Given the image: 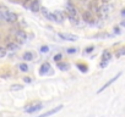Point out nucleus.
I'll use <instances>...</instances> for the list:
<instances>
[{"label":"nucleus","instance_id":"1","mask_svg":"<svg viewBox=\"0 0 125 117\" xmlns=\"http://www.w3.org/2000/svg\"><path fill=\"white\" fill-rule=\"evenodd\" d=\"M3 18L6 21V22H10V23H14V22H16V21L19 20V16L16 15L15 12H10V11H5V12H3Z\"/></svg>","mask_w":125,"mask_h":117},{"label":"nucleus","instance_id":"2","mask_svg":"<svg viewBox=\"0 0 125 117\" xmlns=\"http://www.w3.org/2000/svg\"><path fill=\"white\" fill-rule=\"evenodd\" d=\"M66 14H68V17H72V18H77L79 20V12L76 7L74 6L72 4L68 3L66 4Z\"/></svg>","mask_w":125,"mask_h":117},{"label":"nucleus","instance_id":"3","mask_svg":"<svg viewBox=\"0 0 125 117\" xmlns=\"http://www.w3.org/2000/svg\"><path fill=\"white\" fill-rule=\"evenodd\" d=\"M41 109H42V104L41 103H33V104H30V105L26 106V107H25V112L33 114V112H36V111L41 110Z\"/></svg>","mask_w":125,"mask_h":117},{"label":"nucleus","instance_id":"4","mask_svg":"<svg viewBox=\"0 0 125 117\" xmlns=\"http://www.w3.org/2000/svg\"><path fill=\"white\" fill-rule=\"evenodd\" d=\"M58 35L63 40H68V41H76L79 39L77 35L71 34V33H58Z\"/></svg>","mask_w":125,"mask_h":117},{"label":"nucleus","instance_id":"5","mask_svg":"<svg viewBox=\"0 0 125 117\" xmlns=\"http://www.w3.org/2000/svg\"><path fill=\"white\" fill-rule=\"evenodd\" d=\"M48 73H53L52 67H50V63L49 62H43L41 68H39V74L44 76V74H48Z\"/></svg>","mask_w":125,"mask_h":117},{"label":"nucleus","instance_id":"6","mask_svg":"<svg viewBox=\"0 0 125 117\" xmlns=\"http://www.w3.org/2000/svg\"><path fill=\"white\" fill-rule=\"evenodd\" d=\"M82 20L85 21V22L87 23H95V17H93V14H92L91 11H85L82 14Z\"/></svg>","mask_w":125,"mask_h":117},{"label":"nucleus","instance_id":"7","mask_svg":"<svg viewBox=\"0 0 125 117\" xmlns=\"http://www.w3.org/2000/svg\"><path fill=\"white\" fill-rule=\"evenodd\" d=\"M64 107L63 105H59L58 107H54V109H52V110H49V111H45L44 114H42V115H39L38 117H49V116H52V115H54V114H57V112H59L61 109Z\"/></svg>","mask_w":125,"mask_h":117},{"label":"nucleus","instance_id":"8","mask_svg":"<svg viewBox=\"0 0 125 117\" xmlns=\"http://www.w3.org/2000/svg\"><path fill=\"white\" fill-rule=\"evenodd\" d=\"M41 11H42V14H43V16L47 18V20H49V21H52V22H57V20H55V16H54V14H52V12H49L47 9H44V7H41Z\"/></svg>","mask_w":125,"mask_h":117},{"label":"nucleus","instance_id":"9","mask_svg":"<svg viewBox=\"0 0 125 117\" xmlns=\"http://www.w3.org/2000/svg\"><path fill=\"white\" fill-rule=\"evenodd\" d=\"M120 76H121V73H120V72H119V73L117 74V76H115V77H113L112 79H109V81H108V82H107V83L104 84V86H103V87H102V88H101V89L98 90V93H102V92H103V90H106V89H107L108 87H109V86H110V84H113V83H114V82H115V81H117V79H118L119 77H120Z\"/></svg>","mask_w":125,"mask_h":117},{"label":"nucleus","instance_id":"10","mask_svg":"<svg viewBox=\"0 0 125 117\" xmlns=\"http://www.w3.org/2000/svg\"><path fill=\"white\" fill-rule=\"evenodd\" d=\"M30 10L32 12H38V11H41V4L38 0H32V3H31V6H30Z\"/></svg>","mask_w":125,"mask_h":117},{"label":"nucleus","instance_id":"11","mask_svg":"<svg viewBox=\"0 0 125 117\" xmlns=\"http://www.w3.org/2000/svg\"><path fill=\"white\" fill-rule=\"evenodd\" d=\"M14 34H15V37H16L17 39H21V40H26V39H27L26 32L22 31V29H16V31L14 32Z\"/></svg>","mask_w":125,"mask_h":117},{"label":"nucleus","instance_id":"12","mask_svg":"<svg viewBox=\"0 0 125 117\" xmlns=\"http://www.w3.org/2000/svg\"><path fill=\"white\" fill-rule=\"evenodd\" d=\"M110 58H112L110 51H108V50H104V51H103V54H102V61H108V62H109Z\"/></svg>","mask_w":125,"mask_h":117},{"label":"nucleus","instance_id":"13","mask_svg":"<svg viewBox=\"0 0 125 117\" xmlns=\"http://www.w3.org/2000/svg\"><path fill=\"white\" fill-rule=\"evenodd\" d=\"M10 50V51H15V50H17L19 49V45L16 44V43H12V41H9V43L6 44V50Z\"/></svg>","mask_w":125,"mask_h":117},{"label":"nucleus","instance_id":"14","mask_svg":"<svg viewBox=\"0 0 125 117\" xmlns=\"http://www.w3.org/2000/svg\"><path fill=\"white\" fill-rule=\"evenodd\" d=\"M33 57L34 56H33V54H32L31 51H26L25 54L22 55V58L25 61H32V60H33Z\"/></svg>","mask_w":125,"mask_h":117},{"label":"nucleus","instance_id":"15","mask_svg":"<svg viewBox=\"0 0 125 117\" xmlns=\"http://www.w3.org/2000/svg\"><path fill=\"white\" fill-rule=\"evenodd\" d=\"M90 9H91V12H95V14H98L99 12V6L95 1L90 4Z\"/></svg>","mask_w":125,"mask_h":117},{"label":"nucleus","instance_id":"16","mask_svg":"<svg viewBox=\"0 0 125 117\" xmlns=\"http://www.w3.org/2000/svg\"><path fill=\"white\" fill-rule=\"evenodd\" d=\"M54 16H55L57 22H59V23H61L64 21V16H63V14L60 11H55V12H54Z\"/></svg>","mask_w":125,"mask_h":117},{"label":"nucleus","instance_id":"17","mask_svg":"<svg viewBox=\"0 0 125 117\" xmlns=\"http://www.w3.org/2000/svg\"><path fill=\"white\" fill-rule=\"evenodd\" d=\"M57 65H58V68H60V70L63 71H66L69 70V63H65V62H57Z\"/></svg>","mask_w":125,"mask_h":117},{"label":"nucleus","instance_id":"18","mask_svg":"<svg viewBox=\"0 0 125 117\" xmlns=\"http://www.w3.org/2000/svg\"><path fill=\"white\" fill-rule=\"evenodd\" d=\"M77 67L80 68V71L81 72H87V70H88V68H87V65H85V63H77Z\"/></svg>","mask_w":125,"mask_h":117},{"label":"nucleus","instance_id":"19","mask_svg":"<svg viewBox=\"0 0 125 117\" xmlns=\"http://www.w3.org/2000/svg\"><path fill=\"white\" fill-rule=\"evenodd\" d=\"M19 68H20L21 72H27V71H28V66H27L26 63H20Z\"/></svg>","mask_w":125,"mask_h":117},{"label":"nucleus","instance_id":"20","mask_svg":"<svg viewBox=\"0 0 125 117\" xmlns=\"http://www.w3.org/2000/svg\"><path fill=\"white\" fill-rule=\"evenodd\" d=\"M123 55H125V48H121V49H119V50L115 52V56H117V57H120V56H123Z\"/></svg>","mask_w":125,"mask_h":117},{"label":"nucleus","instance_id":"21","mask_svg":"<svg viewBox=\"0 0 125 117\" xmlns=\"http://www.w3.org/2000/svg\"><path fill=\"white\" fill-rule=\"evenodd\" d=\"M61 58H63V55L59 52V54H57V55H54V57H53V60L55 61V62H60L61 61Z\"/></svg>","mask_w":125,"mask_h":117},{"label":"nucleus","instance_id":"22","mask_svg":"<svg viewBox=\"0 0 125 117\" xmlns=\"http://www.w3.org/2000/svg\"><path fill=\"white\" fill-rule=\"evenodd\" d=\"M5 55H6V48L4 46H0V58L4 57Z\"/></svg>","mask_w":125,"mask_h":117},{"label":"nucleus","instance_id":"23","mask_svg":"<svg viewBox=\"0 0 125 117\" xmlns=\"http://www.w3.org/2000/svg\"><path fill=\"white\" fill-rule=\"evenodd\" d=\"M66 52L68 54H75V52H77V49H76V48H68Z\"/></svg>","mask_w":125,"mask_h":117},{"label":"nucleus","instance_id":"24","mask_svg":"<svg viewBox=\"0 0 125 117\" xmlns=\"http://www.w3.org/2000/svg\"><path fill=\"white\" fill-rule=\"evenodd\" d=\"M31 3H32V0H25V1H23V7H26V9H30V6H31Z\"/></svg>","mask_w":125,"mask_h":117},{"label":"nucleus","instance_id":"25","mask_svg":"<svg viewBox=\"0 0 125 117\" xmlns=\"http://www.w3.org/2000/svg\"><path fill=\"white\" fill-rule=\"evenodd\" d=\"M22 88H23V87L20 86V84H19V86H17V84H14V86H11V90H21Z\"/></svg>","mask_w":125,"mask_h":117},{"label":"nucleus","instance_id":"26","mask_svg":"<svg viewBox=\"0 0 125 117\" xmlns=\"http://www.w3.org/2000/svg\"><path fill=\"white\" fill-rule=\"evenodd\" d=\"M49 51V46H47V45H43L41 48V52H43V54H45V52Z\"/></svg>","mask_w":125,"mask_h":117},{"label":"nucleus","instance_id":"27","mask_svg":"<svg viewBox=\"0 0 125 117\" xmlns=\"http://www.w3.org/2000/svg\"><path fill=\"white\" fill-rule=\"evenodd\" d=\"M92 51H93V46H88V48H86V50H85L86 54H88V52H92Z\"/></svg>","mask_w":125,"mask_h":117},{"label":"nucleus","instance_id":"28","mask_svg":"<svg viewBox=\"0 0 125 117\" xmlns=\"http://www.w3.org/2000/svg\"><path fill=\"white\" fill-rule=\"evenodd\" d=\"M107 65H108V61H101V68H104V67H107Z\"/></svg>","mask_w":125,"mask_h":117},{"label":"nucleus","instance_id":"29","mask_svg":"<svg viewBox=\"0 0 125 117\" xmlns=\"http://www.w3.org/2000/svg\"><path fill=\"white\" fill-rule=\"evenodd\" d=\"M23 81H25L26 83H31V82H32V79H31V77H25V78H23Z\"/></svg>","mask_w":125,"mask_h":117},{"label":"nucleus","instance_id":"30","mask_svg":"<svg viewBox=\"0 0 125 117\" xmlns=\"http://www.w3.org/2000/svg\"><path fill=\"white\" fill-rule=\"evenodd\" d=\"M114 32H115L117 34H119V33H120V29H119V27H115V28H114Z\"/></svg>","mask_w":125,"mask_h":117},{"label":"nucleus","instance_id":"31","mask_svg":"<svg viewBox=\"0 0 125 117\" xmlns=\"http://www.w3.org/2000/svg\"><path fill=\"white\" fill-rule=\"evenodd\" d=\"M121 26H123V27H125V20H124V21H121Z\"/></svg>","mask_w":125,"mask_h":117},{"label":"nucleus","instance_id":"32","mask_svg":"<svg viewBox=\"0 0 125 117\" xmlns=\"http://www.w3.org/2000/svg\"><path fill=\"white\" fill-rule=\"evenodd\" d=\"M102 1H103V3H108L109 0H102Z\"/></svg>","mask_w":125,"mask_h":117},{"label":"nucleus","instance_id":"33","mask_svg":"<svg viewBox=\"0 0 125 117\" xmlns=\"http://www.w3.org/2000/svg\"><path fill=\"white\" fill-rule=\"evenodd\" d=\"M121 14H123V15H125V10H123V11H121Z\"/></svg>","mask_w":125,"mask_h":117}]
</instances>
